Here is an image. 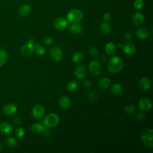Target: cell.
<instances>
[{"label":"cell","mask_w":153,"mask_h":153,"mask_svg":"<svg viewBox=\"0 0 153 153\" xmlns=\"http://www.w3.org/2000/svg\"><path fill=\"white\" fill-rule=\"evenodd\" d=\"M123 67V60L118 56H112L110 58L108 68L109 72L112 74H117L119 72Z\"/></svg>","instance_id":"6da1fadb"},{"label":"cell","mask_w":153,"mask_h":153,"mask_svg":"<svg viewBox=\"0 0 153 153\" xmlns=\"http://www.w3.org/2000/svg\"><path fill=\"white\" fill-rule=\"evenodd\" d=\"M140 137L145 145L150 148L153 146V130L152 128L143 130L141 133Z\"/></svg>","instance_id":"7a4b0ae2"},{"label":"cell","mask_w":153,"mask_h":153,"mask_svg":"<svg viewBox=\"0 0 153 153\" xmlns=\"http://www.w3.org/2000/svg\"><path fill=\"white\" fill-rule=\"evenodd\" d=\"M82 12L78 9L71 10L67 14V20L71 23H78L83 18Z\"/></svg>","instance_id":"3957f363"},{"label":"cell","mask_w":153,"mask_h":153,"mask_svg":"<svg viewBox=\"0 0 153 153\" xmlns=\"http://www.w3.org/2000/svg\"><path fill=\"white\" fill-rule=\"evenodd\" d=\"M59 122V118L57 115L54 113L48 114L43 121V124L47 127H54L56 126Z\"/></svg>","instance_id":"277c9868"},{"label":"cell","mask_w":153,"mask_h":153,"mask_svg":"<svg viewBox=\"0 0 153 153\" xmlns=\"http://www.w3.org/2000/svg\"><path fill=\"white\" fill-rule=\"evenodd\" d=\"M34 41L32 39L28 40L27 42L23 45L20 48L21 54L25 57L29 56L31 55L34 50Z\"/></svg>","instance_id":"5b68a950"},{"label":"cell","mask_w":153,"mask_h":153,"mask_svg":"<svg viewBox=\"0 0 153 153\" xmlns=\"http://www.w3.org/2000/svg\"><path fill=\"white\" fill-rule=\"evenodd\" d=\"M88 69L90 74L94 76L100 75L102 71V68L100 63L96 60H93L89 63Z\"/></svg>","instance_id":"8992f818"},{"label":"cell","mask_w":153,"mask_h":153,"mask_svg":"<svg viewBox=\"0 0 153 153\" xmlns=\"http://www.w3.org/2000/svg\"><path fill=\"white\" fill-rule=\"evenodd\" d=\"M50 56L53 60L59 62L62 59L63 53L59 47L54 46L50 50Z\"/></svg>","instance_id":"52a82bcc"},{"label":"cell","mask_w":153,"mask_h":153,"mask_svg":"<svg viewBox=\"0 0 153 153\" xmlns=\"http://www.w3.org/2000/svg\"><path fill=\"white\" fill-rule=\"evenodd\" d=\"M145 21V17L143 14L140 12H136L133 14L131 17V22L133 25L136 26H139L142 25Z\"/></svg>","instance_id":"ba28073f"},{"label":"cell","mask_w":153,"mask_h":153,"mask_svg":"<svg viewBox=\"0 0 153 153\" xmlns=\"http://www.w3.org/2000/svg\"><path fill=\"white\" fill-rule=\"evenodd\" d=\"M139 108L144 111H149L152 108V101L149 98H142L139 102Z\"/></svg>","instance_id":"9c48e42d"},{"label":"cell","mask_w":153,"mask_h":153,"mask_svg":"<svg viewBox=\"0 0 153 153\" xmlns=\"http://www.w3.org/2000/svg\"><path fill=\"white\" fill-rule=\"evenodd\" d=\"M45 113V110L44 107L39 104L35 105V106L32 109V116L36 119L41 118Z\"/></svg>","instance_id":"30bf717a"},{"label":"cell","mask_w":153,"mask_h":153,"mask_svg":"<svg viewBox=\"0 0 153 153\" xmlns=\"http://www.w3.org/2000/svg\"><path fill=\"white\" fill-rule=\"evenodd\" d=\"M54 26L58 30H63L67 26L68 22L63 18L59 17L54 21Z\"/></svg>","instance_id":"8fae6325"},{"label":"cell","mask_w":153,"mask_h":153,"mask_svg":"<svg viewBox=\"0 0 153 153\" xmlns=\"http://www.w3.org/2000/svg\"><path fill=\"white\" fill-rule=\"evenodd\" d=\"M87 74L86 68L84 65H78L74 70V75L78 79L84 78Z\"/></svg>","instance_id":"7c38bea8"},{"label":"cell","mask_w":153,"mask_h":153,"mask_svg":"<svg viewBox=\"0 0 153 153\" xmlns=\"http://www.w3.org/2000/svg\"><path fill=\"white\" fill-rule=\"evenodd\" d=\"M3 111L4 112V114L7 115H12L14 114H15L17 111V107L16 106V105H14V104H11V103H9L6 105L4 108H3Z\"/></svg>","instance_id":"4fadbf2b"},{"label":"cell","mask_w":153,"mask_h":153,"mask_svg":"<svg viewBox=\"0 0 153 153\" xmlns=\"http://www.w3.org/2000/svg\"><path fill=\"white\" fill-rule=\"evenodd\" d=\"M136 35L139 39H145L149 35V32L145 27H140L136 30Z\"/></svg>","instance_id":"5bb4252c"},{"label":"cell","mask_w":153,"mask_h":153,"mask_svg":"<svg viewBox=\"0 0 153 153\" xmlns=\"http://www.w3.org/2000/svg\"><path fill=\"white\" fill-rule=\"evenodd\" d=\"M59 103L60 106L62 109H68L70 107L71 102L70 99L67 96H62L60 98L59 100Z\"/></svg>","instance_id":"9a60e30c"},{"label":"cell","mask_w":153,"mask_h":153,"mask_svg":"<svg viewBox=\"0 0 153 153\" xmlns=\"http://www.w3.org/2000/svg\"><path fill=\"white\" fill-rule=\"evenodd\" d=\"M31 9L29 5L27 4H23L19 9V14L21 17H26L30 13Z\"/></svg>","instance_id":"2e32d148"},{"label":"cell","mask_w":153,"mask_h":153,"mask_svg":"<svg viewBox=\"0 0 153 153\" xmlns=\"http://www.w3.org/2000/svg\"><path fill=\"white\" fill-rule=\"evenodd\" d=\"M123 50L126 54L131 55L134 53L136 51V47L133 44L127 42L123 45Z\"/></svg>","instance_id":"e0dca14e"},{"label":"cell","mask_w":153,"mask_h":153,"mask_svg":"<svg viewBox=\"0 0 153 153\" xmlns=\"http://www.w3.org/2000/svg\"><path fill=\"white\" fill-rule=\"evenodd\" d=\"M13 127L7 122H2L0 124V131L4 134H9L12 131Z\"/></svg>","instance_id":"ac0fdd59"},{"label":"cell","mask_w":153,"mask_h":153,"mask_svg":"<svg viewBox=\"0 0 153 153\" xmlns=\"http://www.w3.org/2000/svg\"><path fill=\"white\" fill-rule=\"evenodd\" d=\"M139 87L143 90H147L151 87V82L148 78L143 77L139 81Z\"/></svg>","instance_id":"d6986e66"},{"label":"cell","mask_w":153,"mask_h":153,"mask_svg":"<svg viewBox=\"0 0 153 153\" xmlns=\"http://www.w3.org/2000/svg\"><path fill=\"white\" fill-rule=\"evenodd\" d=\"M111 84V80L108 78H102L98 82V87L101 89L107 88Z\"/></svg>","instance_id":"ffe728a7"},{"label":"cell","mask_w":153,"mask_h":153,"mask_svg":"<svg viewBox=\"0 0 153 153\" xmlns=\"http://www.w3.org/2000/svg\"><path fill=\"white\" fill-rule=\"evenodd\" d=\"M111 93L114 95H120L121 94L123 91L122 86L118 83H115L112 85L111 87Z\"/></svg>","instance_id":"44dd1931"},{"label":"cell","mask_w":153,"mask_h":153,"mask_svg":"<svg viewBox=\"0 0 153 153\" xmlns=\"http://www.w3.org/2000/svg\"><path fill=\"white\" fill-rule=\"evenodd\" d=\"M116 50H117V47L115 44L112 42H109L107 43L105 46L106 52L108 54H111V55L114 54L115 53Z\"/></svg>","instance_id":"7402d4cb"},{"label":"cell","mask_w":153,"mask_h":153,"mask_svg":"<svg viewBox=\"0 0 153 153\" xmlns=\"http://www.w3.org/2000/svg\"><path fill=\"white\" fill-rule=\"evenodd\" d=\"M69 30L74 34H79L82 30V27L78 23H72L69 27Z\"/></svg>","instance_id":"603a6c76"},{"label":"cell","mask_w":153,"mask_h":153,"mask_svg":"<svg viewBox=\"0 0 153 153\" xmlns=\"http://www.w3.org/2000/svg\"><path fill=\"white\" fill-rule=\"evenodd\" d=\"M84 59V55L81 51L75 52L72 56V60L74 63H79L82 62Z\"/></svg>","instance_id":"cb8c5ba5"},{"label":"cell","mask_w":153,"mask_h":153,"mask_svg":"<svg viewBox=\"0 0 153 153\" xmlns=\"http://www.w3.org/2000/svg\"><path fill=\"white\" fill-rule=\"evenodd\" d=\"M100 29L101 32L106 35L108 34L111 31V26L107 22H103L100 26Z\"/></svg>","instance_id":"d4e9b609"},{"label":"cell","mask_w":153,"mask_h":153,"mask_svg":"<svg viewBox=\"0 0 153 153\" xmlns=\"http://www.w3.org/2000/svg\"><path fill=\"white\" fill-rule=\"evenodd\" d=\"M8 60V55L6 51L0 50V67L4 65Z\"/></svg>","instance_id":"484cf974"},{"label":"cell","mask_w":153,"mask_h":153,"mask_svg":"<svg viewBox=\"0 0 153 153\" xmlns=\"http://www.w3.org/2000/svg\"><path fill=\"white\" fill-rule=\"evenodd\" d=\"M44 128V126L39 123H35L31 126V131L36 134L41 133Z\"/></svg>","instance_id":"4316f807"},{"label":"cell","mask_w":153,"mask_h":153,"mask_svg":"<svg viewBox=\"0 0 153 153\" xmlns=\"http://www.w3.org/2000/svg\"><path fill=\"white\" fill-rule=\"evenodd\" d=\"M79 87V83L75 81H69L66 85V88L69 91H75Z\"/></svg>","instance_id":"83f0119b"},{"label":"cell","mask_w":153,"mask_h":153,"mask_svg":"<svg viewBox=\"0 0 153 153\" xmlns=\"http://www.w3.org/2000/svg\"><path fill=\"white\" fill-rule=\"evenodd\" d=\"M34 50H35L36 53L40 56L44 55L45 53V48L40 44H36L34 46Z\"/></svg>","instance_id":"f1b7e54d"},{"label":"cell","mask_w":153,"mask_h":153,"mask_svg":"<svg viewBox=\"0 0 153 153\" xmlns=\"http://www.w3.org/2000/svg\"><path fill=\"white\" fill-rule=\"evenodd\" d=\"M6 144L10 148L15 147L17 145V140L13 137H10L5 140Z\"/></svg>","instance_id":"f546056e"},{"label":"cell","mask_w":153,"mask_h":153,"mask_svg":"<svg viewBox=\"0 0 153 153\" xmlns=\"http://www.w3.org/2000/svg\"><path fill=\"white\" fill-rule=\"evenodd\" d=\"M124 109H125V111L128 114L132 115V114H133L136 112V106L134 105L129 104V105H127L126 106Z\"/></svg>","instance_id":"4dcf8cb0"},{"label":"cell","mask_w":153,"mask_h":153,"mask_svg":"<svg viewBox=\"0 0 153 153\" xmlns=\"http://www.w3.org/2000/svg\"><path fill=\"white\" fill-rule=\"evenodd\" d=\"M143 7V1L142 0H136L134 2V7L136 10H140Z\"/></svg>","instance_id":"1f68e13d"},{"label":"cell","mask_w":153,"mask_h":153,"mask_svg":"<svg viewBox=\"0 0 153 153\" xmlns=\"http://www.w3.org/2000/svg\"><path fill=\"white\" fill-rule=\"evenodd\" d=\"M89 52H90V55L94 57H97L99 55V50L95 47H91L89 50Z\"/></svg>","instance_id":"d6a6232c"},{"label":"cell","mask_w":153,"mask_h":153,"mask_svg":"<svg viewBox=\"0 0 153 153\" xmlns=\"http://www.w3.org/2000/svg\"><path fill=\"white\" fill-rule=\"evenodd\" d=\"M15 133H16V136H17L18 138L20 139V138H22V137L23 136V135H24V134H25V131H24V130H23V128H22V127H19V128H17L16 130Z\"/></svg>","instance_id":"836d02e7"},{"label":"cell","mask_w":153,"mask_h":153,"mask_svg":"<svg viewBox=\"0 0 153 153\" xmlns=\"http://www.w3.org/2000/svg\"><path fill=\"white\" fill-rule=\"evenodd\" d=\"M41 133L45 137H49L51 135V131L50 130L48 127H44V128Z\"/></svg>","instance_id":"e575fe53"},{"label":"cell","mask_w":153,"mask_h":153,"mask_svg":"<svg viewBox=\"0 0 153 153\" xmlns=\"http://www.w3.org/2000/svg\"><path fill=\"white\" fill-rule=\"evenodd\" d=\"M53 41H54L53 39L50 36H45L43 39V42H44L45 44H46L47 45H51L53 43Z\"/></svg>","instance_id":"d590c367"},{"label":"cell","mask_w":153,"mask_h":153,"mask_svg":"<svg viewBox=\"0 0 153 153\" xmlns=\"http://www.w3.org/2000/svg\"><path fill=\"white\" fill-rule=\"evenodd\" d=\"M136 118H137V120L139 121H142L144 120L145 118V114L142 112H139L137 114V116H136Z\"/></svg>","instance_id":"8d00e7d4"},{"label":"cell","mask_w":153,"mask_h":153,"mask_svg":"<svg viewBox=\"0 0 153 153\" xmlns=\"http://www.w3.org/2000/svg\"><path fill=\"white\" fill-rule=\"evenodd\" d=\"M88 97L90 100H93L97 97V93L94 91H92L90 92L89 95H88Z\"/></svg>","instance_id":"74e56055"},{"label":"cell","mask_w":153,"mask_h":153,"mask_svg":"<svg viewBox=\"0 0 153 153\" xmlns=\"http://www.w3.org/2000/svg\"><path fill=\"white\" fill-rule=\"evenodd\" d=\"M91 82L90 81H88V80H87V79H86V80H85L84 81V87L86 88H87V89H89V88H90L91 87Z\"/></svg>","instance_id":"f35d334b"},{"label":"cell","mask_w":153,"mask_h":153,"mask_svg":"<svg viewBox=\"0 0 153 153\" xmlns=\"http://www.w3.org/2000/svg\"><path fill=\"white\" fill-rule=\"evenodd\" d=\"M22 121H21V119L19 117H15L13 120V123L16 125V126H18V125H20V123H21Z\"/></svg>","instance_id":"ab89813d"},{"label":"cell","mask_w":153,"mask_h":153,"mask_svg":"<svg viewBox=\"0 0 153 153\" xmlns=\"http://www.w3.org/2000/svg\"><path fill=\"white\" fill-rule=\"evenodd\" d=\"M103 19L105 22H108L111 19V15L109 13H106L103 15Z\"/></svg>","instance_id":"60d3db41"},{"label":"cell","mask_w":153,"mask_h":153,"mask_svg":"<svg viewBox=\"0 0 153 153\" xmlns=\"http://www.w3.org/2000/svg\"><path fill=\"white\" fill-rule=\"evenodd\" d=\"M124 37H125L127 39H131V37H132V35H131L130 33L127 32V33H126L125 34Z\"/></svg>","instance_id":"b9f144b4"},{"label":"cell","mask_w":153,"mask_h":153,"mask_svg":"<svg viewBox=\"0 0 153 153\" xmlns=\"http://www.w3.org/2000/svg\"><path fill=\"white\" fill-rule=\"evenodd\" d=\"M101 60H102V62H103V63L105 62L106 60V57L105 56H103L102 57V59H101Z\"/></svg>","instance_id":"7bdbcfd3"},{"label":"cell","mask_w":153,"mask_h":153,"mask_svg":"<svg viewBox=\"0 0 153 153\" xmlns=\"http://www.w3.org/2000/svg\"><path fill=\"white\" fill-rule=\"evenodd\" d=\"M117 46H118V47H119V48H123V45L121 44V43H118V45H117Z\"/></svg>","instance_id":"ee69618b"},{"label":"cell","mask_w":153,"mask_h":153,"mask_svg":"<svg viewBox=\"0 0 153 153\" xmlns=\"http://www.w3.org/2000/svg\"><path fill=\"white\" fill-rule=\"evenodd\" d=\"M2 148H3V146H2V144L0 143V151H1L2 150Z\"/></svg>","instance_id":"f6af8a7d"}]
</instances>
